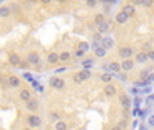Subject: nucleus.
<instances>
[{"label":"nucleus","instance_id":"obj_36","mask_svg":"<svg viewBox=\"0 0 154 130\" xmlns=\"http://www.w3.org/2000/svg\"><path fill=\"white\" fill-rule=\"evenodd\" d=\"M119 77H120V79H122V81H126V74H125V73H123V74H120Z\"/></svg>","mask_w":154,"mask_h":130},{"label":"nucleus","instance_id":"obj_5","mask_svg":"<svg viewBox=\"0 0 154 130\" xmlns=\"http://www.w3.org/2000/svg\"><path fill=\"white\" fill-rule=\"evenodd\" d=\"M6 85H8V88H19L22 85V81L19 76L9 74V76H6Z\"/></svg>","mask_w":154,"mask_h":130},{"label":"nucleus","instance_id":"obj_30","mask_svg":"<svg viewBox=\"0 0 154 130\" xmlns=\"http://www.w3.org/2000/svg\"><path fill=\"white\" fill-rule=\"evenodd\" d=\"M82 65H83V68L89 67V65H93V59H91V57H89V59H85V60L82 62Z\"/></svg>","mask_w":154,"mask_h":130},{"label":"nucleus","instance_id":"obj_14","mask_svg":"<svg viewBox=\"0 0 154 130\" xmlns=\"http://www.w3.org/2000/svg\"><path fill=\"white\" fill-rule=\"evenodd\" d=\"M133 60H134V63H146L148 62L146 53L145 51H139V53H136V57Z\"/></svg>","mask_w":154,"mask_h":130},{"label":"nucleus","instance_id":"obj_20","mask_svg":"<svg viewBox=\"0 0 154 130\" xmlns=\"http://www.w3.org/2000/svg\"><path fill=\"white\" fill-rule=\"evenodd\" d=\"M112 73H109V71H105V73H102L100 74V81L102 82H105V84H111L112 82Z\"/></svg>","mask_w":154,"mask_h":130},{"label":"nucleus","instance_id":"obj_32","mask_svg":"<svg viewBox=\"0 0 154 130\" xmlns=\"http://www.w3.org/2000/svg\"><path fill=\"white\" fill-rule=\"evenodd\" d=\"M117 125H119V127H120L122 130H125V128L128 127V121H126V119H122V121H120V122H119Z\"/></svg>","mask_w":154,"mask_h":130},{"label":"nucleus","instance_id":"obj_16","mask_svg":"<svg viewBox=\"0 0 154 130\" xmlns=\"http://www.w3.org/2000/svg\"><path fill=\"white\" fill-rule=\"evenodd\" d=\"M108 70H109V73H119L120 71V63L117 62V60H111V62H108Z\"/></svg>","mask_w":154,"mask_h":130},{"label":"nucleus","instance_id":"obj_6","mask_svg":"<svg viewBox=\"0 0 154 130\" xmlns=\"http://www.w3.org/2000/svg\"><path fill=\"white\" fill-rule=\"evenodd\" d=\"M38 107H40V101H38L37 98H31L29 101H26V102H25V109H26L28 112H37L38 110Z\"/></svg>","mask_w":154,"mask_h":130},{"label":"nucleus","instance_id":"obj_15","mask_svg":"<svg viewBox=\"0 0 154 130\" xmlns=\"http://www.w3.org/2000/svg\"><path fill=\"white\" fill-rule=\"evenodd\" d=\"M75 76L80 79V82H83V81H88L89 77H91V71H89L88 68H83V70H80L79 73H75Z\"/></svg>","mask_w":154,"mask_h":130},{"label":"nucleus","instance_id":"obj_9","mask_svg":"<svg viewBox=\"0 0 154 130\" xmlns=\"http://www.w3.org/2000/svg\"><path fill=\"white\" fill-rule=\"evenodd\" d=\"M100 47L103 48V50H111L114 47V39L109 37V36H105V37H102V41H100Z\"/></svg>","mask_w":154,"mask_h":130},{"label":"nucleus","instance_id":"obj_21","mask_svg":"<svg viewBox=\"0 0 154 130\" xmlns=\"http://www.w3.org/2000/svg\"><path fill=\"white\" fill-rule=\"evenodd\" d=\"M89 50V44L86 41H80L79 44H77V51H80V53H86V51Z\"/></svg>","mask_w":154,"mask_h":130},{"label":"nucleus","instance_id":"obj_12","mask_svg":"<svg viewBox=\"0 0 154 130\" xmlns=\"http://www.w3.org/2000/svg\"><path fill=\"white\" fill-rule=\"evenodd\" d=\"M119 101H120V106H122V109H125V110H130V107H131V99H130V96L125 95V93H122V95L119 96Z\"/></svg>","mask_w":154,"mask_h":130},{"label":"nucleus","instance_id":"obj_11","mask_svg":"<svg viewBox=\"0 0 154 130\" xmlns=\"http://www.w3.org/2000/svg\"><path fill=\"white\" fill-rule=\"evenodd\" d=\"M120 63V70H123V71H130V70H133L134 68V60L133 59H123L122 62H119Z\"/></svg>","mask_w":154,"mask_h":130},{"label":"nucleus","instance_id":"obj_31","mask_svg":"<svg viewBox=\"0 0 154 130\" xmlns=\"http://www.w3.org/2000/svg\"><path fill=\"white\" fill-rule=\"evenodd\" d=\"M86 6H88V8H96V6H97V2H96V0H88Z\"/></svg>","mask_w":154,"mask_h":130},{"label":"nucleus","instance_id":"obj_7","mask_svg":"<svg viewBox=\"0 0 154 130\" xmlns=\"http://www.w3.org/2000/svg\"><path fill=\"white\" fill-rule=\"evenodd\" d=\"M103 93H105V96H108V98H112V96H116L117 95V85L116 84H105V87H103Z\"/></svg>","mask_w":154,"mask_h":130},{"label":"nucleus","instance_id":"obj_29","mask_svg":"<svg viewBox=\"0 0 154 130\" xmlns=\"http://www.w3.org/2000/svg\"><path fill=\"white\" fill-rule=\"evenodd\" d=\"M19 68H22V70H28V68H31V67H29V63H28L26 60H20Z\"/></svg>","mask_w":154,"mask_h":130},{"label":"nucleus","instance_id":"obj_10","mask_svg":"<svg viewBox=\"0 0 154 130\" xmlns=\"http://www.w3.org/2000/svg\"><path fill=\"white\" fill-rule=\"evenodd\" d=\"M122 12H123V14L128 17V19H130V17H134L136 16V8L131 5V3H128V5H123V8L120 9Z\"/></svg>","mask_w":154,"mask_h":130},{"label":"nucleus","instance_id":"obj_13","mask_svg":"<svg viewBox=\"0 0 154 130\" xmlns=\"http://www.w3.org/2000/svg\"><path fill=\"white\" fill-rule=\"evenodd\" d=\"M19 98H20V101H23V102L29 101V99L32 98L31 90H29V88H22V90H20V93H19Z\"/></svg>","mask_w":154,"mask_h":130},{"label":"nucleus","instance_id":"obj_22","mask_svg":"<svg viewBox=\"0 0 154 130\" xmlns=\"http://www.w3.org/2000/svg\"><path fill=\"white\" fill-rule=\"evenodd\" d=\"M116 22H117L119 25H123V23H126V22H128V17L123 14L122 11H119L117 14H116Z\"/></svg>","mask_w":154,"mask_h":130},{"label":"nucleus","instance_id":"obj_19","mask_svg":"<svg viewBox=\"0 0 154 130\" xmlns=\"http://www.w3.org/2000/svg\"><path fill=\"white\" fill-rule=\"evenodd\" d=\"M20 56L17 53H9V63L12 65V67H19V63H20Z\"/></svg>","mask_w":154,"mask_h":130},{"label":"nucleus","instance_id":"obj_3","mask_svg":"<svg viewBox=\"0 0 154 130\" xmlns=\"http://www.w3.org/2000/svg\"><path fill=\"white\" fill-rule=\"evenodd\" d=\"M49 87L57 90V92H62V90L65 88V81H63L62 77L54 76V77H51V81H49Z\"/></svg>","mask_w":154,"mask_h":130},{"label":"nucleus","instance_id":"obj_18","mask_svg":"<svg viewBox=\"0 0 154 130\" xmlns=\"http://www.w3.org/2000/svg\"><path fill=\"white\" fill-rule=\"evenodd\" d=\"M48 63L49 65L59 63V53H57V51H51V53L48 54Z\"/></svg>","mask_w":154,"mask_h":130},{"label":"nucleus","instance_id":"obj_26","mask_svg":"<svg viewBox=\"0 0 154 130\" xmlns=\"http://www.w3.org/2000/svg\"><path fill=\"white\" fill-rule=\"evenodd\" d=\"M54 128H56V130H68V124H66L65 121L60 119V121H57V122L54 124Z\"/></svg>","mask_w":154,"mask_h":130},{"label":"nucleus","instance_id":"obj_8","mask_svg":"<svg viewBox=\"0 0 154 130\" xmlns=\"http://www.w3.org/2000/svg\"><path fill=\"white\" fill-rule=\"evenodd\" d=\"M111 25H112V22H111V20H105L103 23L97 25V33H99L100 36L108 34V33H109V30H111Z\"/></svg>","mask_w":154,"mask_h":130},{"label":"nucleus","instance_id":"obj_28","mask_svg":"<svg viewBox=\"0 0 154 130\" xmlns=\"http://www.w3.org/2000/svg\"><path fill=\"white\" fill-rule=\"evenodd\" d=\"M151 71H152V67H149V68H143L142 71H140V77H142V79H146L148 74H151Z\"/></svg>","mask_w":154,"mask_h":130},{"label":"nucleus","instance_id":"obj_17","mask_svg":"<svg viewBox=\"0 0 154 130\" xmlns=\"http://www.w3.org/2000/svg\"><path fill=\"white\" fill-rule=\"evenodd\" d=\"M11 14H12V11H11V8L8 5H2V6H0V17H2V19H8Z\"/></svg>","mask_w":154,"mask_h":130},{"label":"nucleus","instance_id":"obj_2","mask_svg":"<svg viewBox=\"0 0 154 130\" xmlns=\"http://www.w3.org/2000/svg\"><path fill=\"white\" fill-rule=\"evenodd\" d=\"M117 53H119V56H120L122 60H123V59H133V56H134L136 51H134L133 47H120Z\"/></svg>","mask_w":154,"mask_h":130},{"label":"nucleus","instance_id":"obj_25","mask_svg":"<svg viewBox=\"0 0 154 130\" xmlns=\"http://www.w3.org/2000/svg\"><path fill=\"white\" fill-rule=\"evenodd\" d=\"M106 53H108V51L103 50L102 47H96V48H94V56H96V57H105Z\"/></svg>","mask_w":154,"mask_h":130},{"label":"nucleus","instance_id":"obj_23","mask_svg":"<svg viewBox=\"0 0 154 130\" xmlns=\"http://www.w3.org/2000/svg\"><path fill=\"white\" fill-rule=\"evenodd\" d=\"M106 19H105V14L103 12H97V14L94 16V25L97 27V25H100V23H103Z\"/></svg>","mask_w":154,"mask_h":130},{"label":"nucleus","instance_id":"obj_37","mask_svg":"<svg viewBox=\"0 0 154 130\" xmlns=\"http://www.w3.org/2000/svg\"><path fill=\"white\" fill-rule=\"evenodd\" d=\"M23 130H31V128H28V127H25V128H23Z\"/></svg>","mask_w":154,"mask_h":130},{"label":"nucleus","instance_id":"obj_34","mask_svg":"<svg viewBox=\"0 0 154 130\" xmlns=\"http://www.w3.org/2000/svg\"><path fill=\"white\" fill-rule=\"evenodd\" d=\"M111 130H122V128H120L117 124H116V125H112V127H111Z\"/></svg>","mask_w":154,"mask_h":130},{"label":"nucleus","instance_id":"obj_24","mask_svg":"<svg viewBox=\"0 0 154 130\" xmlns=\"http://www.w3.org/2000/svg\"><path fill=\"white\" fill-rule=\"evenodd\" d=\"M69 59H71L69 51H62V53H59V62H68Z\"/></svg>","mask_w":154,"mask_h":130},{"label":"nucleus","instance_id":"obj_35","mask_svg":"<svg viewBox=\"0 0 154 130\" xmlns=\"http://www.w3.org/2000/svg\"><path fill=\"white\" fill-rule=\"evenodd\" d=\"M74 54H75L77 57H82V56H83V53H80V51H75V53H74Z\"/></svg>","mask_w":154,"mask_h":130},{"label":"nucleus","instance_id":"obj_33","mask_svg":"<svg viewBox=\"0 0 154 130\" xmlns=\"http://www.w3.org/2000/svg\"><path fill=\"white\" fill-rule=\"evenodd\" d=\"M72 82H74V84H82L80 79H79V77H77L75 74H72Z\"/></svg>","mask_w":154,"mask_h":130},{"label":"nucleus","instance_id":"obj_27","mask_svg":"<svg viewBox=\"0 0 154 130\" xmlns=\"http://www.w3.org/2000/svg\"><path fill=\"white\" fill-rule=\"evenodd\" d=\"M48 118H49V121L57 122V121H60V115H59L57 112H51V113L48 115Z\"/></svg>","mask_w":154,"mask_h":130},{"label":"nucleus","instance_id":"obj_4","mask_svg":"<svg viewBox=\"0 0 154 130\" xmlns=\"http://www.w3.org/2000/svg\"><path fill=\"white\" fill-rule=\"evenodd\" d=\"M25 60L29 63V67H38V63H40V56H38L37 51H29Z\"/></svg>","mask_w":154,"mask_h":130},{"label":"nucleus","instance_id":"obj_1","mask_svg":"<svg viewBox=\"0 0 154 130\" xmlns=\"http://www.w3.org/2000/svg\"><path fill=\"white\" fill-rule=\"evenodd\" d=\"M25 122H26V125H28V128H31V130H34V128H37V127H40L42 125V118L38 115H28V116H25Z\"/></svg>","mask_w":154,"mask_h":130}]
</instances>
